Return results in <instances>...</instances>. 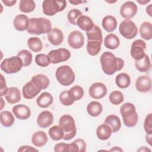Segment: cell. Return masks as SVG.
Wrapping results in <instances>:
<instances>
[{
  "instance_id": "1",
  "label": "cell",
  "mask_w": 152,
  "mask_h": 152,
  "mask_svg": "<svg viewBox=\"0 0 152 152\" xmlns=\"http://www.w3.org/2000/svg\"><path fill=\"white\" fill-rule=\"evenodd\" d=\"M100 61L103 71L109 75H113L116 71L121 70L124 65V61L122 59L116 57L113 53L109 51L102 54Z\"/></svg>"
},
{
  "instance_id": "2",
  "label": "cell",
  "mask_w": 152,
  "mask_h": 152,
  "mask_svg": "<svg viewBox=\"0 0 152 152\" xmlns=\"http://www.w3.org/2000/svg\"><path fill=\"white\" fill-rule=\"evenodd\" d=\"M52 30L51 22L43 17L31 18L30 19V26L27 30L30 34L40 35L49 33Z\"/></svg>"
},
{
  "instance_id": "3",
  "label": "cell",
  "mask_w": 152,
  "mask_h": 152,
  "mask_svg": "<svg viewBox=\"0 0 152 152\" xmlns=\"http://www.w3.org/2000/svg\"><path fill=\"white\" fill-rule=\"evenodd\" d=\"M59 125L64 131V140H70L73 138L77 132L74 119L69 115H62L59 120Z\"/></svg>"
},
{
  "instance_id": "4",
  "label": "cell",
  "mask_w": 152,
  "mask_h": 152,
  "mask_svg": "<svg viewBox=\"0 0 152 152\" xmlns=\"http://www.w3.org/2000/svg\"><path fill=\"white\" fill-rule=\"evenodd\" d=\"M55 77L57 81L64 86H68L72 84L75 78L73 70L68 65H62L58 67L55 72Z\"/></svg>"
},
{
  "instance_id": "5",
  "label": "cell",
  "mask_w": 152,
  "mask_h": 152,
  "mask_svg": "<svg viewBox=\"0 0 152 152\" xmlns=\"http://www.w3.org/2000/svg\"><path fill=\"white\" fill-rule=\"evenodd\" d=\"M23 66L22 60L17 56L4 59L1 63V69L7 74H11L20 71Z\"/></svg>"
},
{
  "instance_id": "6",
  "label": "cell",
  "mask_w": 152,
  "mask_h": 152,
  "mask_svg": "<svg viewBox=\"0 0 152 152\" xmlns=\"http://www.w3.org/2000/svg\"><path fill=\"white\" fill-rule=\"evenodd\" d=\"M66 6L65 0H45L42 3L43 13L48 16H52L57 12L63 11Z\"/></svg>"
},
{
  "instance_id": "7",
  "label": "cell",
  "mask_w": 152,
  "mask_h": 152,
  "mask_svg": "<svg viewBox=\"0 0 152 152\" xmlns=\"http://www.w3.org/2000/svg\"><path fill=\"white\" fill-rule=\"evenodd\" d=\"M120 34L125 39H132L138 33V28L130 19H125L121 22L119 27Z\"/></svg>"
},
{
  "instance_id": "8",
  "label": "cell",
  "mask_w": 152,
  "mask_h": 152,
  "mask_svg": "<svg viewBox=\"0 0 152 152\" xmlns=\"http://www.w3.org/2000/svg\"><path fill=\"white\" fill-rule=\"evenodd\" d=\"M50 63L58 64L68 60L71 56L69 50L65 48H59L50 50L48 55Z\"/></svg>"
},
{
  "instance_id": "9",
  "label": "cell",
  "mask_w": 152,
  "mask_h": 152,
  "mask_svg": "<svg viewBox=\"0 0 152 152\" xmlns=\"http://www.w3.org/2000/svg\"><path fill=\"white\" fill-rule=\"evenodd\" d=\"M146 44L141 39H137L133 42L131 47V55L135 60L141 59L145 55Z\"/></svg>"
},
{
  "instance_id": "10",
  "label": "cell",
  "mask_w": 152,
  "mask_h": 152,
  "mask_svg": "<svg viewBox=\"0 0 152 152\" xmlns=\"http://www.w3.org/2000/svg\"><path fill=\"white\" fill-rule=\"evenodd\" d=\"M107 88L102 83L96 82L91 84L89 88L88 93L91 97L94 99L103 98L107 94Z\"/></svg>"
},
{
  "instance_id": "11",
  "label": "cell",
  "mask_w": 152,
  "mask_h": 152,
  "mask_svg": "<svg viewBox=\"0 0 152 152\" xmlns=\"http://www.w3.org/2000/svg\"><path fill=\"white\" fill-rule=\"evenodd\" d=\"M68 43L73 49H80L84 44V37L83 33L78 30L71 31L68 37Z\"/></svg>"
},
{
  "instance_id": "12",
  "label": "cell",
  "mask_w": 152,
  "mask_h": 152,
  "mask_svg": "<svg viewBox=\"0 0 152 152\" xmlns=\"http://www.w3.org/2000/svg\"><path fill=\"white\" fill-rule=\"evenodd\" d=\"M137 12V6L133 1H126L124 3L120 8L121 16L126 19L134 17Z\"/></svg>"
},
{
  "instance_id": "13",
  "label": "cell",
  "mask_w": 152,
  "mask_h": 152,
  "mask_svg": "<svg viewBox=\"0 0 152 152\" xmlns=\"http://www.w3.org/2000/svg\"><path fill=\"white\" fill-rule=\"evenodd\" d=\"M53 122V114L48 110H45L39 113L37 118V125L42 128L50 126Z\"/></svg>"
},
{
  "instance_id": "14",
  "label": "cell",
  "mask_w": 152,
  "mask_h": 152,
  "mask_svg": "<svg viewBox=\"0 0 152 152\" xmlns=\"http://www.w3.org/2000/svg\"><path fill=\"white\" fill-rule=\"evenodd\" d=\"M12 111L15 116L20 120L27 119L31 115L30 108L27 106L23 104L14 106L12 107Z\"/></svg>"
},
{
  "instance_id": "15",
  "label": "cell",
  "mask_w": 152,
  "mask_h": 152,
  "mask_svg": "<svg viewBox=\"0 0 152 152\" xmlns=\"http://www.w3.org/2000/svg\"><path fill=\"white\" fill-rule=\"evenodd\" d=\"M13 25L18 31H23L26 30L30 26V19L24 14H18L14 18Z\"/></svg>"
},
{
  "instance_id": "16",
  "label": "cell",
  "mask_w": 152,
  "mask_h": 152,
  "mask_svg": "<svg viewBox=\"0 0 152 152\" xmlns=\"http://www.w3.org/2000/svg\"><path fill=\"white\" fill-rule=\"evenodd\" d=\"M136 89L142 93L148 92L151 88V78L147 75L140 76L135 82Z\"/></svg>"
},
{
  "instance_id": "17",
  "label": "cell",
  "mask_w": 152,
  "mask_h": 152,
  "mask_svg": "<svg viewBox=\"0 0 152 152\" xmlns=\"http://www.w3.org/2000/svg\"><path fill=\"white\" fill-rule=\"evenodd\" d=\"M40 91L41 90L38 88L31 81L24 84L22 89L23 96L26 99H33Z\"/></svg>"
},
{
  "instance_id": "18",
  "label": "cell",
  "mask_w": 152,
  "mask_h": 152,
  "mask_svg": "<svg viewBox=\"0 0 152 152\" xmlns=\"http://www.w3.org/2000/svg\"><path fill=\"white\" fill-rule=\"evenodd\" d=\"M48 40L54 46L60 45L64 40L62 31L58 28H53L48 34Z\"/></svg>"
},
{
  "instance_id": "19",
  "label": "cell",
  "mask_w": 152,
  "mask_h": 152,
  "mask_svg": "<svg viewBox=\"0 0 152 152\" xmlns=\"http://www.w3.org/2000/svg\"><path fill=\"white\" fill-rule=\"evenodd\" d=\"M31 81L40 90L47 88L50 83L49 78L46 75L42 74L33 76Z\"/></svg>"
},
{
  "instance_id": "20",
  "label": "cell",
  "mask_w": 152,
  "mask_h": 152,
  "mask_svg": "<svg viewBox=\"0 0 152 152\" xmlns=\"http://www.w3.org/2000/svg\"><path fill=\"white\" fill-rule=\"evenodd\" d=\"M48 140L46 134L42 131L34 132L31 137L32 144L37 147L44 146L48 142Z\"/></svg>"
},
{
  "instance_id": "21",
  "label": "cell",
  "mask_w": 152,
  "mask_h": 152,
  "mask_svg": "<svg viewBox=\"0 0 152 152\" xmlns=\"http://www.w3.org/2000/svg\"><path fill=\"white\" fill-rule=\"evenodd\" d=\"M5 99L8 103L15 104L19 102L21 100V93L17 87H10L5 94Z\"/></svg>"
},
{
  "instance_id": "22",
  "label": "cell",
  "mask_w": 152,
  "mask_h": 152,
  "mask_svg": "<svg viewBox=\"0 0 152 152\" xmlns=\"http://www.w3.org/2000/svg\"><path fill=\"white\" fill-rule=\"evenodd\" d=\"M53 98L48 92H43L36 99L38 106L41 108H47L53 103Z\"/></svg>"
},
{
  "instance_id": "23",
  "label": "cell",
  "mask_w": 152,
  "mask_h": 152,
  "mask_svg": "<svg viewBox=\"0 0 152 152\" xmlns=\"http://www.w3.org/2000/svg\"><path fill=\"white\" fill-rule=\"evenodd\" d=\"M104 124L108 125L110 127L112 132L114 133L118 132L121 127L120 119L115 115H108L104 120Z\"/></svg>"
},
{
  "instance_id": "24",
  "label": "cell",
  "mask_w": 152,
  "mask_h": 152,
  "mask_svg": "<svg viewBox=\"0 0 152 152\" xmlns=\"http://www.w3.org/2000/svg\"><path fill=\"white\" fill-rule=\"evenodd\" d=\"M102 25L106 31L112 32L117 27V21L115 17L112 15H108L103 18Z\"/></svg>"
},
{
  "instance_id": "25",
  "label": "cell",
  "mask_w": 152,
  "mask_h": 152,
  "mask_svg": "<svg viewBox=\"0 0 152 152\" xmlns=\"http://www.w3.org/2000/svg\"><path fill=\"white\" fill-rule=\"evenodd\" d=\"M135 66L136 69L141 72L148 71L151 68V62L148 56L145 54L141 59L135 61Z\"/></svg>"
},
{
  "instance_id": "26",
  "label": "cell",
  "mask_w": 152,
  "mask_h": 152,
  "mask_svg": "<svg viewBox=\"0 0 152 152\" xmlns=\"http://www.w3.org/2000/svg\"><path fill=\"white\" fill-rule=\"evenodd\" d=\"M112 131L110 127L106 124L99 125L96 129L97 137L101 140H106L109 139L112 135Z\"/></svg>"
},
{
  "instance_id": "27",
  "label": "cell",
  "mask_w": 152,
  "mask_h": 152,
  "mask_svg": "<svg viewBox=\"0 0 152 152\" xmlns=\"http://www.w3.org/2000/svg\"><path fill=\"white\" fill-rule=\"evenodd\" d=\"M120 42L118 37L113 33L107 34L104 40V46L109 49L114 50L118 48L119 46Z\"/></svg>"
},
{
  "instance_id": "28",
  "label": "cell",
  "mask_w": 152,
  "mask_h": 152,
  "mask_svg": "<svg viewBox=\"0 0 152 152\" xmlns=\"http://www.w3.org/2000/svg\"><path fill=\"white\" fill-rule=\"evenodd\" d=\"M140 34L143 39L145 40H151L152 38V25L150 22H143L140 27Z\"/></svg>"
},
{
  "instance_id": "29",
  "label": "cell",
  "mask_w": 152,
  "mask_h": 152,
  "mask_svg": "<svg viewBox=\"0 0 152 152\" xmlns=\"http://www.w3.org/2000/svg\"><path fill=\"white\" fill-rule=\"evenodd\" d=\"M102 105L97 101H92L90 102L87 106V111L88 113L93 117L99 116L102 113Z\"/></svg>"
},
{
  "instance_id": "30",
  "label": "cell",
  "mask_w": 152,
  "mask_h": 152,
  "mask_svg": "<svg viewBox=\"0 0 152 152\" xmlns=\"http://www.w3.org/2000/svg\"><path fill=\"white\" fill-rule=\"evenodd\" d=\"M77 24L83 30L87 31L91 30L94 25L90 17L87 15H81L78 19Z\"/></svg>"
},
{
  "instance_id": "31",
  "label": "cell",
  "mask_w": 152,
  "mask_h": 152,
  "mask_svg": "<svg viewBox=\"0 0 152 152\" xmlns=\"http://www.w3.org/2000/svg\"><path fill=\"white\" fill-rule=\"evenodd\" d=\"M86 35L88 40L99 41L102 43V31L101 29L96 25H94L91 30L86 31Z\"/></svg>"
},
{
  "instance_id": "32",
  "label": "cell",
  "mask_w": 152,
  "mask_h": 152,
  "mask_svg": "<svg viewBox=\"0 0 152 152\" xmlns=\"http://www.w3.org/2000/svg\"><path fill=\"white\" fill-rule=\"evenodd\" d=\"M115 83L118 87L121 88H126L130 85L131 78L128 74L122 72L117 75L116 77Z\"/></svg>"
},
{
  "instance_id": "33",
  "label": "cell",
  "mask_w": 152,
  "mask_h": 152,
  "mask_svg": "<svg viewBox=\"0 0 152 152\" xmlns=\"http://www.w3.org/2000/svg\"><path fill=\"white\" fill-rule=\"evenodd\" d=\"M1 124L5 127L11 126L14 123V117L13 115L8 110H4L0 113Z\"/></svg>"
},
{
  "instance_id": "34",
  "label": "cell",
  "mask_w": 152,
  "mask_h": 152,
  "mask_svg": "<svg viewBox=\"0 0 152 152\" xmlns=\"http://www.w3.org/2000/svg\"><path fill=\"white\" fill-rule=\"evenodd\" d=\"M49 135L52 140L58 141L63 139L64 136V131L60 125H54L49 129Z\"/></svg>"
},
{
  "instance_id": "35",
  "label": "cell",
  "mask_w": 152,
  "mask_h": 152,
  "mask_svg": "<svg viewBox=\"0 0 152 152\" xmlns=\"http://www.w3.org/2000/svg\"><path fill=\"white\" fill-rule=\"evenodd\" d=\"M102 42L94 40H87V51L91 56L97 55L101 50Z\"/></svg>"
},
{
  "instance_id": "36",
  "label": "cell",
  "mask_w": 152,
  "mask_h": 152,
  "mask_svg": "<svg viewBox=\"0 0 152 152\" xmlns=\"http://www.w3.org/2000/svg\"><path fill=\"white\" fill-rule=\"evenodd\" d=\"M27 45L29 49L34 52H40L43 48L41 40L37 37H30L27 40Z\"/></svg>"
},
{
  "instance_id": "37",
  "label": "cell",
  "mask_w": 152,
  "mask_h": 152,
  "mask_svg": "<svg viewBox=\"0 0 152 152\" xmlns=\"http://www.w3.org/2000/svg\"><path fill=\"white\" fill-rule=\"evenodd\" d=\"M68 94L71 99L75 102L83 98L84 91L82 87L77 85L72 87L68 90Z\"/></svg>"
},
{
  "instance_id": "38",
  "label": "cell",
  "mask_w": 152,
  "mask_h": 152,
  "mask_svg": "<svg viewBox=\"0 0 152 152\" xmlns=\"http://www.w3.org/2000/svg\"><path fill=\"white\" fill-rule=\"evenodd\" d=\"M36 4L32 0H21L19 3V10L24 13H30L34 10Z\"/></svg>"
},
{
  "instance_id": "39",
  "label": "cell",
  "mask_w": 152,
  "mask_h": 152,
  "mask_svg": "<svg viewBox=\"0 0 152 152\" xmlns=\"http://www.w3.org/2000/svg\"><path fill=\"white\" fill-rule=\"evenodd\" d=\"M135 112V107L131 103H125L120 107V113L122 116V118L130 116L134 114Z\"/></svg>"
},
{
  "instance_id": "40",
  "label": "cell",
  "mask_w": 152,
  "mask_h": 152,
  "mask_svg": "<svg viewBox=\"0 0 152 152\" xmlns=\"http://www.w3.org/2000/svg\"><path fill=\"white\" fill-rule=\"evenodd\" d=\"M17 56L22 60L23 66H29L31 64L33 56L30 51L26 49L21 50L17 53Z\"/></svg>"
},
{
  "instance_id": "41",
  "label": "cell",
  "mask_w": 152,
  "mask_h": 152,
  "mask_svg": "<svg viewBox=\"0 0 152 152\" xmlns=\"http://www.w3.org/2000/svg\"><path fill=\"white\" fill-rule=\"evenodd\" d=\"M124 99V96L122 93L117 90L112 91L109 96V100L110 102L114 105L120 104L123 102Z\"/></svg>"
},
{
  "instance_id": "42",
  "label": "cell",
  "mask_w": 152,
  "mask_h": 152,
  "mask_svg": "<svg viewBox=\"0 0 152 152\" xmlns=\"http://www.w3.org/2000/svg\"><path fill=\"white\" fill-rule=\"evenodd\" d=\"M81 15H83V13L80 10H79L78 9L74 8V9L71 10L68 12L67 19L71 24H72L73 25H76L78 19Z\"/></svg>"
},
{
  "instance_id": "43",
  "label": "cell",
  "mask_w": 152,
  "mask_h": 152,
  "mask_svg": "<svg viewBox=\"0 0 152 152\" xmlns=\"http://www.w3.org/2000/svg\"><path fill=\"white\" fill-rule=\"evenodd\" d=\"M35 62L37 65L41 67H46L50 64L48 56L43 53H39L36 55Z\"/></svg>"
},
{
  "instance_id": "44",
  "label": "cell",
  "mask_w": 152,
  "mask_h": 152,
  "mask_svg": "<svg viewBox=\"0 0 152 152\" xmlns=\"http://www.w3.org/2000/svg\"><path fill=\"white\" fill-rule=\"evenodd\" d=\"M59 100L64 106H71L74 103V101L69 97L68 91L66 90L63 91L60 93Z\"/></svg>"
},
{
  "instance_id": "45",
  "label": "cell",
  "mask_w": 152,
  "mask_h": 152,
  "mask_svg": "<svg viewBox=\"0 0 152 152\" xmlns=\"http://www.w3.org/2000/svg\"><path fill=\"white\" fill-rule=\"evenodd\" d=\"M138 121V116L137 112H135L134 114H133L130 116L123 118V121L125 125L129 128L135 126L137 125Z\"/></svg>"
},
{
  "instance_id": "46",
  "label": "cell",
  "mask_w": 152,
  "mask_h": 152,
  "mask_svg": "<svg viewBox=\"0 0 152 152\" xmlns=\"http://www.w3.org/2000/svg\"><path fill=\"white\" fill-rule=\"evenodd\" d=\"M152 115L151 113L148 114L144 120V129L146 132L147 134H152Z\"/></svg>"
},
{
  "instance_id": "47",
  "label": "cell",
  "mask_w": 152,
  "mask_h": 152,
  "mask_svg": "<svg viewBox=\"0 0 152 152\" xmlns=\"http://www.w3.org/2000/svg\"><path fill=\"white\" fill-rule=\"evenodd\" d=\"M69 144L64 142H59L56 144L54 147V151L55 152L59 151H69Z\"/></svg>"
},
{
  "instance_id": "48",
  "label": "cell",
  "mask_w": 152,
  "mask_h": 152,
  "mask_svg": "<svg viewBox=\"0 0 152 152\" xmlns=\"http://www.w3.org/2000/svg\"><path fill=\"white\" fill-rule=\"evenodd\" d=\"M0 77H1L0 92H1V96H5V94H7L8 90V88L6 86V81L4 76L2 74H0Z\"/></svg>"
},
{
  "instance_id": "49",
  "label": "cell",
  "mask_w": 152,
  "mask_h": 152,
  "mask_svg": "<svg viewBox=\"0 0 152 152\" xmlns=\"http://www.w3.org/2000/svg\"><path fill=\"white\" fill-rule=\"evenodd\" d=\"M76 144H77L78 148H79V152H84L86 150V144L84 140L81 138L77 139L74 141Z\"/></svg>"
},
{
  "instance_id": "50",
  "label": "cell",
  "mask_w": 152,
  "mask_h": 152,
  "mask_svg": "<svg viewBox=\"0 0 152 152\" xmlns=\"http://www.w3.org/2000/svg\"><path fill=\"white\" fill-rule=\"evenodd\" d=\"M38 151V150H37L30 145L21 146L18 150V151Z\"/></svg>"
},
{
  "instance_id": "51",
  "label": "cell",
  "mask_w": 152,
  "mask_h": 152,
  "mask_svg": "<svg viewBox=\"0 0 152 152\" xmlns=\"http://www.w3.org/2000/svg\"><path fill=\"white\" fill-rule=\"evenodd\" d=\"M2 2L7 7H12L13 6L16 2V0H2Z\"/></svg>"
},
{
  "instance_id": "52",
  "label": "cell",
  "mask_w": 152,
  "mask_h": 152,
  "mask_svg": "<svg viewBox=\"0 0 152 152\" xmlns=\"http://www.w3.org/2000/svg\"><path fill=\"white\" fill-rule=\"evenodd\" d=\"M69 2L70 4H72L73 5H78L80 4H83L84 2H85V1H79V0H74V1H69Z\"/></svg>"
},
{
  "instance_id": "53",
  "label": "cell",
  "mask_w": 152,
  "mask_h": 152,
  "mask_svg": "<svg viewBox=\"0 0 152 152\" xmlns=\"http://www.w3.org/2000/svg\"><path fill=\"white\" fill-rule=\"evenodd\" d=\"M145 139H146V141H147L150 145H151V135L146 134Z\"/></svg>"
},
{
  "instance_id": "54",
  "label": "cell",
  "mask_w": 152,
  "mask_h": 152,
  "mask_svg": "<svg viewBox=\"0 0 152 152\" xmlns=\"http://www.w3.org/2000/svg\"><path fill=\"white\" fill-rule=\"evenodd\" d=\"M110 151H123V150L121 148H120L119 147L115 146V147H113L110 150Z\"/></svg>"
},
{
  "instance_id": "55",
  "label": "cell",
  "mask_w": 152,
  "mask_h": 152,
  "mask_svg": "<svg viewBox=\"0 0 152 152\" xmlns=\"http://www.w3.org/2000/svg\"><path fill=\"white\" fill-rule=\"evenodd\" d=\"M146 12L151 17V4L149 5L147 8H146Z\"/></svg>"
},
{
  "instance_id": "56",
  "label": "cell",
  "mask_w": 152,
  "mask_h": 152,
  "mask_svg": "<svg viewBox=\"0 0 152 152\" xmlns=\"http://www.w3.org/2000/svg\"><path fill=\"white\" fill-rule=\"evenodd\" d=\"M137 2L140 4L141 5H145L146 4L150 2V0H137Z\"/></svg>"
},
{
  "instance_id": "57",
  "label": "cell",
  "mask_w": 152,
  "mask_h": 152,
  "mask_svg": "<svg viewBox=\"0 0 152 152\" xmlns=\"http://www.w3.org/2000/svg\"><path fill=\"white\" fill-rule=\"evenodd\" d=\"M138 151H150L151 150L148 148H147L146 147H141L139 150H138Z\"/></svg>"
},
{
  "instance_id": "58",
  "label": "cell",
  "mask_w": 152,
  "mask_h": 152,
  "mask_svg": "<svg viewBox=\"0 0 152 152\" xmlns=\"http://www.w3.org/2000/svg\"><path fill=\"white\" fill-rule=\"evenodd\" d=\"M1 109L0 110H2V108L4 107V106H5V103H4V100H3V98L2 97V96L1 97Z\"/></svg>"
}]
</instances>
